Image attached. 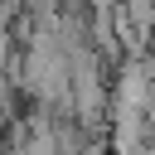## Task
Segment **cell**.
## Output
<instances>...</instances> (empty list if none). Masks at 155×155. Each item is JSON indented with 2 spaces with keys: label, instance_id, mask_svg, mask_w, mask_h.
<instances>
[{
  "label": "cell",
  "instance_id": "1",
  "mask_svg": "<svg viewBox=\"0 0 155 155\" xmlns=\"http://www.w3.org/2000/svg\"><path fill=\"white\" fill-rule=\"evenodd\" d=\"M150 73H155V48H150Z\"/></svg>",
  "mask_w": 155,
  "mask_h": 155
}]
</instances>
